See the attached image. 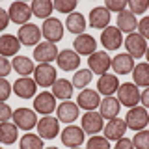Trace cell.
I'll return each mask as SVG.
<instances>
[{
  "instance_id": "obj_1",
  "label": "cell",
  "mask_w": 149,
  "mask_h": 149,
  "mask_svg": "<svg viewBox=\"0 0 149 149\" xmlns=\"http://www.w3.org/2000/svg\"><path fill=\"white\" fill-rule=\"evenodd\" d=\"M140 95H142V91H140V88L134 82H123L118 88V101L121 106H127V108L138 106Z\"/></svg>"
},
{
  "instance_id": "obj_2",
  "label": "cell",
  "mask_w": 149,
  "mask_h": 149,
  "mask_svg": "<svg viewBox=\"0 0 149 149\" xmlns=\"http://www.w3.org/2000/svg\"><path fill=\"white\" fill-rule=\"evenodd\" d=\"M13 123L19 127V130H26V132H30L34 127H37V114L36 110H30V108H15L13 110V116H11Z\"/></svg>"
},
{
  "instance_id": "obj_3",
  "label": "cell",
  "mask_w": 149,
  "mask_h": 149,
  "mask_svg": "<svg viewBox=\"0 0 149 149\" xmlns=\"http://www.w3.org/2000/svg\"><path fill=\"white\" fill-rule=\"evenodd\" d=\"M34 80L37 86L41 88H52L54 82L58 80V74H56V67L52 63H39L34 69Z\"/></svg>"
},
{
  "instance_id": "obj_4",
  "label": "cell",
  "mask_w": 149,
  "mask_h": 149,
  "mask_svg": "<svg viewBox=\"0 0 149 149\" xmlns=\"http://www.w3.org/2000/svg\"><path fill=\"white\" fill-rule=\"evenodd\" d=\"M125 123H127V129L130 130H143L149 123V114L143 106H134V108H129L127 116H125Z\"/></svg>"
},
{
  "instance_id": "obj_5",
  "label": "cell",
  "mask_w": 149,
  "mask_h": 149,
  "mask_svg": "<svg viewBox=\"0 0 149 149\" xmlns=\"http://www.w3.org/2000/svg\"><path fill=\"white\" fill-rule=\"evenodd\" d=\"M63 24L60 19H47V21H43V26H41V36L45 37V41H49V43H58V41L63 39Z\"/></svg>"
},
{
  "instance_id": "obj_6",
  "label": "cell",
  "mask_w": 149,
  "mask_h": 149,
  "mask_svg": "<svg viewBox=\"0 0 149 149\" xmlns=\"http://www.w3.org/2000/svg\"><path fill=\"white\" fill-rule=\"evenodd\" d=\"M110 67H112V58L104 50H97V52H93L91 56H88V69H90L93 74L102 77V74L108 73Z\"/></svg>"
},
{
  "instance_id": "obj_7",
  "label": "cell",
  "mask_w": 149,
  "mask_h": 149,
  "mask_svg": "<svg viewBox=\"0 0 149 149\" xmlns=\"http://www.w3.org/2000/svg\"><path fill=\"white\" fill-rule=\"evenodd\" d=\"M37 134L43 140H54L60 134V119L52 116H43L37 121Z\"/></svg>"
},
{
  "instance_id": "obj_8",
  "label": "cell",
  "mask_w": 149,
  "mask_h": 149,
  "mask_svg": "<svg viewBox=\"0 0 149 149\" xmlns=\"http://www.w3.org/2000/svg\"><path fill=\"white\" fill-rule=\"evenodd\" d=\"M17 37H19L22 47H36L41 41V28L37 24H34V22H28V24L19 28Z\"/></svg>"
},
{
  "instance_id": "obj_9",
  "label": "cell",
  "mask_w": 149,
  "mask_h": 149,
  "mask_svg": "<svg viewBox=\"0 0 149 149\" xmlns=\"http://www.w3.org/2000/svg\"><path fill=\"white\" fill-rule=\"evenodd\" d=\"M62 143L65 147L73 149V147H80L86 140V132L82 130V127H77V125H67L62 130Z\"/></svg>"
},
{
  "instance_id": "obj_10",
  "label": "cell",
  "mask_w": 149,
  "mask_h": 149,
  "mask_svg": "<svg viewBox=\"0 0 149 149\" xmlns=\"http://www.w3.org/2000/svg\"><path fill=\"white\" fill-rule=\"evenodd\" d=\"M125 49H127V54H130L134 60H138V58H142V56H146L147 41L143 39L138 32H134V34H129L125 37Z\"/></svg>"
},
{
  "instance_id": "obj_11",
  "label": "cell",
  "mask_w": 149,
  "mask_h": 149,
  "mask_svg": "<svg viewBox=\"0 0 149 149\" xmlns=\"http://www.w3.org/2000/svg\"><path fill=\"white\" fill-rule=\"evenodd\" d=\"M80 56L74 52L73 49H63L58 52V58H56V63H58V67L62 69V71H78V67H80Z\"/></svg>"
},
{
  "instance_id": "obj_12",
  "label": "cell",
  "mask_w": 149,
  "mask_h": 149,
  "mask_svg": "<svg viewBox=\"0 0 149 149\" xmlns=\"http://www.w3.org/2000/svg\"><path fill=\"white\" fill-rule=\"evenodd\" d=\"M34 110L36 114L41 116H50L56 110V97L52 91H41L34 97Z\"/></svg>"
},
{
  "instance_id": "obj_13",
  "label": "cell",
  "mask_w": 149,
  "mask_h": 149,
  "mask_svg": "<svg viewBox=\"0 0 149 149\" xmlns=\"http://www.w3.org/2000/svg\"><path fill=\"white\" fill-rule=\"evenodd\" d=\"M8 15H9V21L15 22V24H21V26L28 24V21H30V17H32L30 4H26V2H13L11 6H9V9H8Z\"/></svg>"
},
{
  "instance_id": "obj_14",
  "label": "cell",
  "mask_w": 149,
  "mask_h": 149,
  "mask_svg": "<svg viewBox=\"0 0 149 149\" xmlns=\"http://www.w3.org/2000/svg\"><path fill=\"white\" fill-rule=\"evenodd\" d=\"M82 130L86 134H91V136H95V134H99L102 129H104V119H102V116L99 114L97 110L93 112H86V114L82 116Z\"/></svg>"
},
{
  "instance_id": "obj_15",
  "label": "cell",
  "mask_w": 149,
  "mask_h": 149,
  "mask_svg": "<svg viewBox=\"0 0 149 149\" xmlns=\"http://www.w3.org/2000/svg\"><path fill=\"white\" fill-rule=\"evenodd\" d=\"M73 50L78 56H91L93 52H97V39L90 34L84 32L82 36H77L73 41Z\"/></svg>"
},
{
  "instance_id": "obj_16",
  "label": "cell",
  "mask_w": 149,
  "mask_h": 149,
  "mask_svg": "<svg viewBox=\"0 0 149 149\" xmlns=\"http://www.w3.org/2000/svg\"><path fill=\"white\" fill-rule=\"evenodd\" d=\"M13 91H15V95L21 97V99H32V97L37 95V84H36L34 78H30V77H21L13 84Z\"/></svg>"
},
{
  "instance_id": "obj_17",
  "label": "cell",
  "mask_w": 149,
  "mask_h": 149,
  "mask_svg": "<svg viewBox=\"0 0 149 149\" xmlns=\"http://www.w3.org/2000/svg\"><path fill=\"white\" fill-rule=\"evenodd\" d=\"M58 58V49H56L54 43H49V41H43V43L34 47V60L39 63H50L56 62Z\"/></svg>"
},
{
  "instance_id": "obj_18",
  "label": "cell",
  "mask_w": 149,
  "mask_h": 149,
  "mask_svg": "<svg viewBox=\"0 0 149 149\" xmlns=\"http://www.w3.org/2000/svg\"><path fill=\"white\" fill-rule=\"evenodd\" d=\"M101 43L106 50H118L123 45V34L119 32L118 26H108L101 34Z\"/></svg>"
},
{
  "instance_id": "obj_19",
  "label": "cell",
  "mask_w": 149,
  "mask_h": 149,
  "mask_svg": "<svg viewBox=\"0 0 149 149\" xmlns=\"http://www.w3.org/2000/svg\"><path fill=\"white\" fill-rule=\"evenodd\" d=\"M77 104H78V108H84L86 112L97 110L99 104H101L99 91L97 90H86V88H84V90L78 93V97H77Z\"/></svg>"
},
{
  "instance_id": "obj_20",
  "label": "cell",
  "mask_w": 149,
  "mask_h": 149,
  "mask_svg": "<svg viewBox=\"0 0 149 149\" xmlns=\"http://www.w3.org/2000/svg\"><path fill=\"white\" fill-rule=\"evenodd\" d=\"M21 41H19L17 36L13 34H2L0 36V56H4V58H15L19 54V50H21Z\"/></svg>"
},
{
  "instance_id": "obj_21",
  "label": "cell",
  "mask_w": 149,
  "mask_h": 149,
  "mask_svg": "<svg viewBox=\"0 0 149 149\" xmlns=\"http://www.w3.org/2000/svg\"><path fill=\"white\" fill-rule=\"evenodd\" d=\"M56 118L62 123L71 125L74 119H78V104H74L73 101H62L56 106Z\"/></svg>"
},
{
  "instance_id": "obj_22",
  "label": "cell",
  "mask_w": 149,
  "mask_h": 149,
  "mask_svg": "<svg viewBox=\"0 0 149 149\" xmlns=\"http://www.w3.org/2000/svg\"><path fill=\"white\" fill-rule=\"evenodd\" d=\"M118 88H119V78L118 74H102L97 80V91L99 95H104V97H112L114 93H118Z\"/></svg>"
},
{
  "instance_id": "obj_23",
  "label": "cell",
  "mask_w": 149,
  "mask_h": 149,
  "mask_svg": "<svg viewBox=\"0 0 149 149\" xmlns=\"http://www.w3.org/2000/svg\"><path fill=\"white\" fill-rule=\"evenodd\" d=\"M90 26L95 30H104L110 26V11L104 6H95L90 11Z\"/></svg>"
},
{
  "instance_id": "obj_24",
  "label": "cell",
  "mask_w": 149,
  "mask_h": 149,
  "mask_svg": "<svg viewBox=\"0 0 149 149\" xmlns=\"http://www.w3.org/2000/svg\"><path fill=\"white\" fill-rule=\"evenodd\" d=\"M125 132H127V123H125V119L114 118V119H108V123L104 125V138H108V140L118 142L119 138L125 136Z\"/></svg>"
},
{
  "instance_id": "obj_25",
  "label": "cell",
  "mask_w": 149,
  "mask_h": 149,
  "mask_svg": "<svg viewBox=\"0 0 149 149\" xmlns=\"http://www.w3.org/2000/svg\"><path fill=\"white\" fill-rule=\"evenodd\" d=\"M134 65H136L134 63V58L130 54H127V52L118 54L116 58H112V69H114L116 74H129V73H132Z\"/></svg>"
},
{
  "instance_id": "obj_26",
  "label": "cell",
  "mask_w": 149,
  "mask_h": 149,
  "mask_svg": "<svg viewBox=\"0 0 149 149\" xmlns=\"http://www.w3.org/2000/svg\"><path fill=\"white\" fill-rule=\"evenodd\" d=\"M119 101L116 99L114 95L112 97H104V99H101V104H99V114L102 116V119H114L119 116Z\"/></svg>"
},
{
  "instance_id": "obj_27",
  "label": "cell",
  "mask_w": 149,
  "mask_h": 149,
  "mask_svg": "<svg viewBox=\"0 0 149 149\" xmlns=\"http://www.w3.org/2000/svg\"><path fill=\"white\" fill-rule=\"evenodd\" d=\"M118 28L121 34H134V30H138V19L134 13H130L129 9L121 11L118 15Z\"/></svg>"
},
{
  "instance_id": "obj_28",
  "label": "cell",
  "mask_w": 149,
  "mask_h": 149,
  "mask_svg": "<svg viewBox=\"0 0 149 149\" xmlns=\"http://www.w3.org/2000/svg\"><path fill=\"white\" fill-rule=\"evenodd\" d=\"M86 24H88V21L80 11H73L71 15H67V19H65V28L73 36H82L84 30H86Z\"/></svg>"
},
{
  "instance_id": "obj_29",
  "label": "cell",
  "mask_w": 149,
  "mask_h": 149,
  "mask_svg": "<svg viewBox=\"0 0 149 149\" xmlns=\"http://www.w3.org/2000/svg\"><path fill=\"white\" fill-rule=\"evenodd\" d=\"M19 138V127L13 121H4L0 123V143L4 146H11Z\"/></svg>"
},
{
  "instance_id": "obj_30",
  "label": "cell",
  "mask_w": 149,
  "mask_h": 149,
  "mask_svg": "<svg viewBox=\"0 0 149 149\" xmlns=\"http://www.w3.org/2000/svg\"><path fill=\"white\" fill-rule=\"evenodd\" d=\"M11 67L15 69V73L21 74V77H30V74L34 73L36 65H34V60H30L28 56L17 54L15 58H13V62H11Z\"/></svg>"
},
{
  "instance_id": "obj_31",
  "label": "cell",
  "mask_w": 149,
  "mask_h": 149,
  "mask_svg": "<svg viewBox=\"0 0 149 149\" xmlns=\"http://www.w3.org/2000/svg\"><path fill=\"white\" fill-rule=\"evenodd\" d=\"M73 82L67 78H58L52 86V95L60 101H69L73 97Z\"/></svg>"
},
{
  "instance_id": "obj_32",
  "label": "cell",
  "mask_w": 149,
  "mask_h": 149,
  "mask_svg": "<svg viewBox=\"0 0 149 149\" xmlns=\"http://www.w3.org/2000/svg\"><path fill=\"white\" fill-rule=\"evenodd\" d=\"M30 9L34 17H39L43 21H47V19H50V15L54 11V4L50 0H34L30 4Z\"/></svg>"
},
{
  "instance_id": "obj_33",
  "label": "cell",
  "mask_w": 149,
  "mask_h": 149,
  "mask_svg": "<svg viewBox=\"0 0 149 149\" xmlns=\"http://www.w3.org/2000/svg\"><path fill=\"white\" fill-rule=\"evenodd\" d=\"M132 78H134V84L138 88H149V63L142 62V63L134 65Z\"/></svg>"
},
{
  "instance_id": "obj_34",
  "label": "cell",
  "mask_w": 149,
  "mask_h": 149,
  "mask_svg": "<svg viewBox=\"0 0 149 149\" xmlns=\"http://www.w3.org/2000/svg\"><path fill=\"white\" fill-rule=\"evenodd\" d=\"M93 78V73L90 71V69H78V71H74L73 74V88H77V90H84V88L90 86Z\"/></svg>"
},
{
  "instance_id": "obj_35",
  "label": "cell",
  "mask_w": 149,
  "mask_h": 149,
  "mask_svg": "<svg viewBox=\"0 0 149 149\" xmlns=\"http://www.w3.org/2000/svg\"><path fill=\"white\" fill-rule=\"evenodd\" d=\"M19 147L21 149H45L43 138H41L39 134H32V132H28V134H24V136L21 138Z\"/></svg>"
},
{
  "instance_id": "obj_36",
  "label": "cell",
  "mask_w": 149,
  "mask_h": 149,
  "mask_svg": "<svg viewBox=\"0 0 149 149\" xmlns=\"http://www.w3.org/2000/svg\"><path fill=\"white\" fill-rule=\"evenodd\" d=\"M54 9L63 15H71L73 11H77V0H54Z\"/></svg>"
},
{
  "instance_id": "obj_37",
  "label": "cell",
  "mask_w": 149,
  "mask_h": 149,
  "mask_svg": "<svg viewBox=\"0 0 149 149\" xmlns=\"http://www.w3.org/2000/svg\"><path fill=\"white\" fill-rule=\"evenodd\" d=\"M86 149H112L110 147V140L101 136V134H95V136H90L86 143Z\"/></svg>"
},
{
  "instance_id": "obj_38",
  "label": "cell",
  "mask_w": 149,
  "mask_h": 149,
  "mask_svg": "<svg viewBox=\"0 0 149 149\" xmlns=\"http://www.w3.org/2000/svg\"><path fill=\"white\" fill-rule=\"evenodd\" d=\"M132 146L136 149H149V130H138L132 138Z\"/></svg>"
},
{
  "instance_id": "obj_39",
  "label": "cell",
  "mask_w": 149,
  "mask_h": 149,
  "mask_svg": "<svg viewBox=\"0 0 149 149\" xmlns=\"http://www.w3.org/2000/svg\"><path fill=\"white\" fill-rule=\"evenodd\" d=\"M149 9V0H130L129 2V11L134 15H142Z\"/></svg>"
},
{
  "instance_id": "obj_40",
  "label": "cell",
  "mask_w": 149,
  "mask_h": 149,
  "mask_svg": "<svg viewBox=\"0 0 149 149\" xmlns=\"http://www.w3.org/2000/svg\"><path fill=\"white\" fill-rule=\"evenodd\" d=\"M104 8L108 9L110 13H118V15H119L121 11H125V9L129 8V2H127V0H106Z\"/></svg>"
},
{
  "instance_id": "obj_41",
  "label": "cell",
  "mask_w": 149,
  "mask_h": 149,
  "mask_svg": "<svg viewBox=\"0 0 149 149\" xmlns=\"http://www.w3.org/2000/svg\"><path fill=\"white\" fill-rule=\"evenodd\" d=\"M13 93V84L8 82V78H0V102H6Z\"/></svg>"
},
{
  "instance_id": "obj_42",
  "label": "cell",
  "mask_w": 149,
  "mask_h": 149,
  "mask_svg": "<svg viewBox=\"0 0 149 149\" xmlns=\"http://www.w3.org/2000/svg\"><path fill=\"white\" fill-rule=\"evenodd\" d=\"M11 62H9L8 58H4V56H0V78H6L9 73H11Z\"/></svg>"
},
{
  "instance_id": "obj_43",
  "label": "cell",
  "mask_w": 149,
  "mask_h": 149,
  "mask_svg": "<svg viewBox=\"0 0 149 149\" xmlns=\"http://www.w3.org/2000/svg\"><path fill=\"white\" fill-rule=\"evenodd\" d=\"M138 34L143 37V39H149V17H143L142 21L138 22Z\"/></svg>"
},
{
  "instance_id": "obj_44",
  "label": "cell",
  "mask_w": 149,
  "mask_h": 149,
  "mask_svg": "<svg viewBox=\"0 0 149 149\" xmlns=\"http://www.w3.org/2000/svg\"><path fill=\"white\" fill-rule=\"evenodd\" d=\"M13 116V110L9 108V104L6 102H0V123H4V121H9Z\"/></svg>"
},
{
  "instance_id": "obj_45",
  "label": "cell",
  "mask_w": 149,
  "mask_h": 149,
  "mask_svg": "<svg viewBox=\"0 0 149 149\" xmlns=\"http://www.w3.org/2000/svg\"><path fill=\"white\" fill-rule=\"evenodd\" d=\"M114 149H134V146H132V140H129V138H119L118 142H116V146H114Z\"/></svg>"
},
{
  "instance_id": "obj_46",
  "label": "cell",
  "mask_w": 149,
  "mask_h": 149,
  "mask_svg": "<svg viewBox=\"0 0 149 149\" xmlns=\"http://www.w3.org/2000/svg\"><path fill=\"white\" fill-rule=\"evenodd\" d=\"M9 15H8V11L4 8H0V30H6L8 24H9Z\"/></svg>"
},
{
  "instance_id": "obj_47",
  "label": "cell",
  "mask_w": 149,
  "mask_h": 149,
  "mask_svg": "<svg viewBox=\"0 0 149 149\" xmlns=\"http://www.w3.org/2000/svg\"><path fill=\"white\" fill-rule=\"evenodd\" d=\"M140 102H142V106L146 110H149V88H146V90L142 91V95H140Z\"/></svg>"
},
{
  "instance_id": "obj_48",
  "label": "cell",
  "mask_w": 149,
  "mask_h": 149,
  "mask_svg": "<svg viewBox=\"0 0 149 149\" xmlns=\"http://www.w3.org/2000/svg\"><path fill=\"white\" fill-rule=\"evenodd\" d=\"M146 60H147V63H149V47H147V52H146Z\"/></svg>"
},
{
  "instance_id": "obj_49",
  "label": "cell",
  "mask_w": 149,
  "mask_h": 149,
  "mask_svg": "<svg viewBox=\"0 0 149 149\" xmlns=\"http://www.w3.org/2000/svg\"><path fill=\"white\" fill-rule=\"evenodd\" d=\"M45 149H60V147H54V146H50V147H45Z\"/></svg>"
},
{
  "instance_id": "obj_50",
  "label": "cell",
  "mask_w": 149,
  "mask_h": 149,
  "mask_svg": "<svg viewBox=\"0 0 149 149\" xmlns=\"http://www.w3.org/2000/svg\"><path fill=\"white\" fill-rule=\"evenodd\" d=\"M73 149H80V147H73Z\"/></svg>"
},
{
  "instance_id": "obj_51",
  "label": "cell",
  "mask_w": 149,
  "mask_h": 149,
  "mask_svg": "<svg viewBox=\"0 0 149 149\" xmlns=\"http://www.w3.org/2000/svg\"><path fill=\"white\" fill-rule=\"evenodd\" d=\"M0 149H2V147H0Z\"/></svg>"
},
{
  "instance_id": "obj_52",
  "label": "cell",
  "mask_w": 149,
  "mask_h": 149,
  "mask_svg": "<svg viewBox=\"0 0 149 149\" xmlns=\"http://www.w3.org/2000/svg\"><path fill=\"white\" fill-rule=\"evenodd\" d=\"M147 125H149V123H147Z\"/></svg>"
}]
</instances>
